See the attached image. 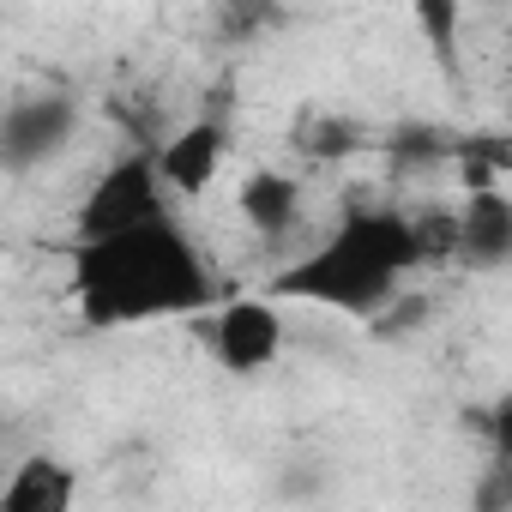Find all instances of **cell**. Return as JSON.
<instances>
[{"label":"cell","instance_id":"7","mask_svg":"<svg viewBox=\"0 0 512 512\" xmlns=\"http://www.w3.org/2000/svg\"><path fill=\"white\" fill-rule=\"evenodd\" d=\"M452 253L476 272H500L512 266V199L494 187H476L458 211H452Z\"/></svg>","mask_w":512,"mask_h":512},{"label":"cell","instance_id":"9","mask_svg":"<svg viewBox=\"0 0 512 512\" xmlns=\"http://www.w3.org/2000/svg\"><path fill=\"white\" fill-rule=\"evenodd\" d=\"M73 506H79V476L55 452L19 458L7 488H0V512H73Z\"/></svg>","mask_w":512,"mask_h":512},{"label":"cell","instance_id":"8","mask_svg":"<svg viewBox=\"0 0 512 512\" xmlns=\"http://www.w3.org/2000/svg\"><path fill=\"white\" fill-rule=\"evenodd\" d=\"M235 211L266 247H284L302 229V181L284 175V169H253L235 187Z\"/></svg>","mask_w":512,"mask_h":512},{"label":"cell","instance_id":"6","mask_svg":"<svg viewBox=\"0 0 512 512\" xmlns=\"http://www.w3.org/2000/svg\"><path fill=\"white\" fill-rule=\"evenodd\" d=\"M223 157H229V133L223 121H187L175 127L163 145H157V169H163V187L169 199H199L217 175H223Z\"/></svg>","mask_w":512,"mask_h":512},{"label":"cell","instance_id":"4","mask_svg":"<svg viewBox=\"0 0 512 512\" xmlns=\"http://www.w3.org/2000/svg\"><path fill=\"white\" fill-rule=\"evenodd\" d=\"M284 314H278V296H229L211 308L205 320V350L223 374L235 380H253V374H266L278 356H284Z\"/></svg>","mask_w":512,"mask_h":512},{"label":"cell","instance_id":"5","mask_svg":"<svg viewBox=\"0 0 512 512\" xmlns=\"http://www.w3.org/2000/svg\"><path fill=\"white\" fill-rule=\"evenodd\" d=\"M79 103L67 91H31L13 97L7 115H0V163L7 175H31L43 163H55L73 139H79Z\"/></svg>","mask_w":512,"mask_h":512},{"label":"cell","instance_id":"2","mask_svg":"<svg viewBox=\"0 0 512 512\" xmlns=\"http://www.w3.org/2000/svg\"><path fill=\"white\" fill-rule=\"evenodd\" d=\"M434 229L416 223L398 205H344L326 235H314L296 260L272 272L278 302H314L350 320H380L398 296L404 278L434 253Z\"/></svg>","mask_w":512,"mask_h":512},{"label":"cell","instance_id":"3","mask_svg":"<svg viewBox=\"0 0 512 512\" xmlns=\"http://www.w3.org/2000/svg\"><path fill=\"white\" fill-rule=\"evenodd\" d=\"M169 187H163V169H157V151H121L115 163L97 169V181L79 193V211H73V241H103V235H121V229H139L151 217H169Z\"/></svg>","mask_w":512,"mask_h":512},{"label":"cell","instance_id":"1","mask_svg":"<svg viewBox=\"0 0 512 512\" xmlns=\"http://www.w3.org/2000/svg\"><path fill=\"white\" fill-rule=\"evenodd\" d=\"M67 296L85 326L127 332L217 308V278L187 223L169 211L103 241H67Z\"/></svg>","mask_w":512,"mask_h":512}]
</instances>
